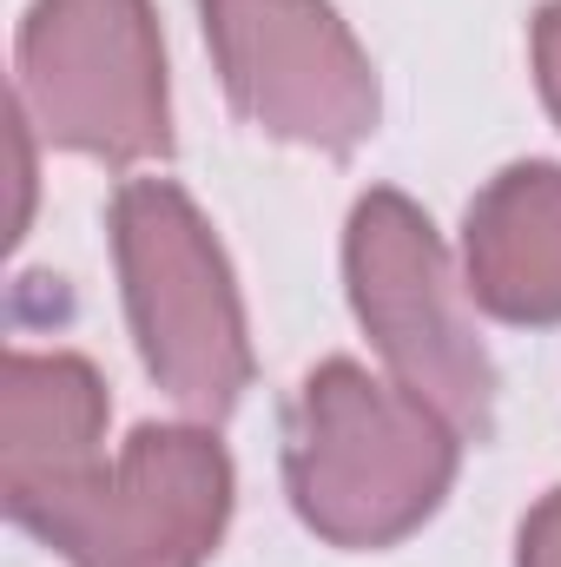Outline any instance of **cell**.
I'll return each instance as SVG.
<instances>
[{
    "mask_svg": "<svg viewBox=\"0 0 561 567\" xmlns=\"http://www.w3.org/2000/svg\"><path fill=\"white\" fill-rule=\"evenodd\" d=\"M7 515L73 567H205L232 515V462L212 429L145 423L113 462Z\"/></svg>",
    "mask_w": 561,
    "mask_h": 567,
    "instance_id": "3957f363",
    "label": "cell"
},
{
    "mask_svg": "<svg viewBox=\"0 0 561 567\" xmlns=\"http://www.w3.org/2000/svg\"><path fill=\"white\" fill-rule=\"evenodd\" d=\"M522 567H561V488L522 522Z\"/></svg>",
    "mask_w": 561,
    "mask_h": 567,
    "instance_id": "30bf717a",
    "label": "cell"
},
{
    "mask_svg": "<svg viewBox=\"0 0 561 567\" xmlns=\"http://www.w3.org/2000/svg\"><path fill=\"white\" fill-rule=\"evenodd\" d=\"M232 106L310 152H357L377 133V73L330 0H198Z\"/></svg>",
    "mask_w": 561,
    "mask_h": 567,
    "instance_id": "8992f818",
    "label": "cell"
},
{
    "mask_svg": "<svg viewBox=\"0 0 561 567\" xmlns=\"http://www.w3.org/2000/svg\"><path fill=\"white\" fill-rule=\"evenodd\" d=\"M344 278L357 323L370 330L397 390H410L462 435H482L496 410V363L476 337L469 284H456L442 238L404 192H370L350 212Z\"/></svg>",
    "mask_w": 561,
    "mask_h": 567,
    "instance_id": "277c9868",
    "label": "cell"
},
{
    "mask_svg": "<svg viewBox=\"0 0 561 567\" xmlns=\"http://www.w3.org/2000/svg\"><path fill=\"white\" fill-rule=\"evenodd\" d=\"M106 383L86 357L13 350L0 383V488L7 508L100 468Z\"/></svg>",
    "mask_w": 561,
    "mask_h": 567,
    "instance_id": "ba28073f",
    "label": "cell"
},
{
    "mask_svg": "<svg viewBox=\"0 0 561 567\" xmlns=\"http://www.w3.org/2000/svg\"><path fill=\"white\" fill-rule=\"evenodd\" d=\"M462 429L442 423L397 383H377L364 363H324L304 377L284 482L310 535L330 548H390L436 515L456 482Z\"/></svg>",
    "mask_w": 561,
    "mask_h": 567,
    "instance_id": "6da1fadb",
    "label": "cell"
},
{
    "mask_svg": "<svg viewBox=\"0 0 561 567\" xmlns=\"http://www.w3.org/2000/svg\"><path fill=\"white\" fill-rule=\"evenodd\" d=\"M113 258L152 383L192 423L232 416L252 390V343L225 251L198 205L165 178H126L113 198Z\"/></svg>",
    "mask_w": 561,
    "mask_h": 567,
    "instance_id": "7a4b0ae2",
    "label": "cell"
},
{
    "mask_svg": "<svg viewBox=\"0 0 561 567\" xmlns=\"http://www.w3.org/2000/svg\"><path fill=\"white\" fill-rule=\"evenodd\" d=\"M27 126L53 145L145 165L172 152L165 47L145 0H33L20 20V100Z\"/></svg>",
    "mask_w": 561,
    "mask_h": 567,
    "instance_id": "5b68a950",
    "label": "cell"
},
{
    "mask_svg": "<svg viewBox=\"0 0 561 567\" xmlns=\"http://www.w3.org/2000/svg\"><path fill=\"white\" fill-rule=\"evenodd\" d=\"M462 284L502 323H561V165H509L476 192Z\"/></svg>",
    "mask_w": 561,
    "mask_h": 567,
    "instance_id": "52a82bcc",
    "label": "cell"
},
{
    "mask_svg": "<svg viewBox=\"0 0 561 567\" xmlns=\"http://www.w3.org/2000/svg\"><path fill=\"white\" fill-rule=\"evenodd\" d=\"M536 80H542V100L561 120V0H549L536 13Z\"/></svg>",
    "mask_w": 561,
    "mask_h": 567,
    "instance_id": "9c48e42d",
    "label": "cell"
}]
</instances>
